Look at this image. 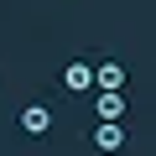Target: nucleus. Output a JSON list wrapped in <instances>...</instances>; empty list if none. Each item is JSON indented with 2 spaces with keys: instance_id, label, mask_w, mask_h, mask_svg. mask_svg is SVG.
Here are the masks:
<instances>
[{
  "instance_id": "obj_1",
  "label": "nucleus",
  "mask_w": 156,
  "mask_h": 156,
  "mask_svg": "<svg viewBox=\"0 0 156 156\" xmlns=\"http://www.w3.org/2000/svg\"><path fill=\"white\" fill-rule=\"evenodd\" d=\"M62 89H68V94H94V62H83V57L68 62V68H62Z\"/></svg>"
},
{
  "instance_id": "obj_2",
  "label": "nucleus",
  "mask_w": 156,
  "mask_h": 156,
  "mask_svg": "<svg viewBox=\"0 0 156 156\" xmlns=\"http://www.w3.org/2000/svg\"><path fill=\"white\" fill-rule=\"evenodd\" d=\"M94 109H99V120H125L130 115V99H125V89H99Z\"/></svg>"
},
{
  "instance_id": "obj_3",
  "label": "nucleus",
  "mask_w": 156,
  "mask_h": 156,
  "mask_svg": "<svg viewBox=\"0 0 156 156\" xmlns=\"http://www.w3.org/2000/svg\"><path fill=\"white\" fill-rule=\"evenodd\" d=\"M130 135H125V120H99V130H94V146L99 151H120Z\"/></svg>"
},
{
  "instance_id": "obj_4",
  "label": "nucleus",
  "mask_w": 156,
  "mask_h": 156,
  "mask_svg": "<svg viewBox=\"0 0 156 156\" xmlns=\"http://www.w3.org/2000/svg\"><path fill=\"white\" fill-rule=\"evenodd\" d=\"M21 130H26V135H47V130H52V109H47V104H26V109H21Z\"/></svg>"
},
{
  "instance_id": "obj_5",
  "label": "nucleus",
  "mask_w": 156,
  "mask_h": 156,
  "mask_svg": "<svg viewBox=\"0 0 156 156\" xmlns=\"http://www.w3.org/2000/svg\"><path fill=\"white\" fill-rule=\"evenodd\" d=\"M94 89H125V68L120 62H94Z\"/></svg>"
}]
</instances>
